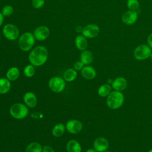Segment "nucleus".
I'll use <instances>...</instances> for the list:
<instances>
[{
    "label": "nucleus",
    "instance_id": "6",
    "mask_svg": "<svg viewBox=\"0 0 152 152\" xmlns=\"http://www.w3.org/2000/svg\"><path fill=\"white\" fill-rule=\"evenodd\" d=\"M151 53V48L147 45L143 44L135 48L134 50V56L137 60H144L150 58Z\"/></svg>",
    "mask_w": 152,
    "mask_h": 152
},
{
    "label": "nucleus",
    "instance_id": "30",
    "mask_svg": "<svg viewBox=\"0 0 152 152\" xmlns=\"http://www.w3.org/2000/svg\"><path fill=\"white\" fill-rule=\"evenodd\" d=\"M42 152H55V151L49 145H45L42 148Z\"/></svg>",
    "mask_w": 152,
    "mask_h": 152
},
{
    "label": "nucleus",
    "instance_id": "1",
    "mask_svg": "<svg viewBox=\"0 0 152 152\" xmlns=\"http://www.w3.org/2000/svg\"><path fill=\"white\" fill-rule=\"evenodd\" d=\"M48 52L47 49L43 46H37L29 53L28 60L31 65L39 66L43 65L47 61Z\"/></svg>",
    "mask_w": 152,
    "mask_h": 152
},
{
    "label": "nucleus",
    "instance_id": "23",
    "mask_svg": "<svg viewBox=\"0 0 152 152\" xmlns=\"http://www.w3.org/2000/svg\"><path fill=\"white\" fill-rule=\"evenodd\" d=\"M111 91V87L109 84H103L98 89V94L102 97H106L107 96Z\"/></svg>",
    "mask_w": 152,
    "mask_h": 152
},
{
    "label": "nucleus",
    "instance_id": "18",
    "mask_svg": "<svg viewBox=\"0 0 152 152\" xmlns=\"http://www.w3.org/2000/svg\"><path fill=\"white\" fill-rule=\"evenodd\" d=\"M66 150L68 152H81V147L78 141L71 140L67 142Z\"/></svg>",
    "mask_w": 152,
    "mask_h": 152
},
{
    "label": "nucleus",
    "instance_id": "3",
    "mask_svg": "<svg viewBox=\"0 0 152 152\" xmlns=\"http://www.w3.org/2000/svg\"><path fill=\"white\" fill-rule=\"evenodd\" d=\"M35 40L33 33L30 32L23 33L18 39V46L22 51L27 52L33 48Z\"/></svg>",
    "mask_w": 152,
    "mask_h": 152
},
{
    "label": "nucleus",
    "instance_id": "7",
    "mask_svg": "<svg viewBox=\"0 0 152 152\" xmlns=\"http://www.w3.org/2000/svg\"><path fill=\"white\" fill-rule=\"evenodd\" d=\"M65 80L59 77H54L50 79L48 83L49 88L55 93H60L65 87Z\"/></svg>",
    "mask_w": 152,
    "mask_h": 152
},
{
    "label": "nucleus",
    "instance_id": "15",
    "mask_svg": "<svg viewBox=\"0 0 152 152\" xmlns=\"http://www.w3.org/2000/svg\"><path fill=\"white\" fill-rule=\"evenodd\" d=\"M75 44L76 48L78 50L81 51L85 50L88 46L87 38L82 34L78 35L75 39Z\"/></svg>",
    "mask_w": 152,
    "mask_h": 152
},
{
    "label": "nucleus",
    "instance_id": "32",
    "mask_svg": "<svg viewBox=\"0 0 152 152\" xmlns=\"http://www.w3.org/2000/svg\"><path fill=\"white\" fill-rule=\"evenodd\" d=\"M83 27L81 26H77L75 28V30L77 33H82V31H83Z\"/></svg>",
    "mask_w": 152,
    "mask_h": 152
},
{
    "label": "nucleus",
    "instance_id": "33",
    "mask_svg": "<svg viewBox=\"0 0 152 152\" xmlns=\"http://www.w3.org/2000/svg\"><path fill=\"white\" fill-rule=\"evenodd\" d=\"M4 16L2 14L1 12H0V27L4 23Z\"/></svg>",
    "mask_w": 152,
    "mask_h": 152
},
{
    "label": "nucleus",
    "instance_id": "29",
    "mask_svg": "<svg viewBox=\"0 0 152 152\" xmlns=\"http://www.w3.org/2000/svg\"><path fill=\"white\" fill-rule=\"evenodd\" d=\"M83 65H84V64L81 61H77L74 64V69L76 71L81 70L83 68Z\"/></svg>",
    "mask_w": 152,
    "mask_h": 152
},
{
    "label": "nucleus",
    "instance_id": "13",
    "mask_svg": "<svg viewBox=\"0 0 152 152\" xmlns=\"http://www.w3.org/2000/svg\"><path fill=\"white\" fill-rule=\"evenodd\" d=\"M24 103L30 107H34L37 104V98L36 95L33 92H27L23 97Z\"/></svg>",
    "mask_w": 152,
    "mask_h": 152
},
{
    "label": "nucleus",
    "instance_id": "22",
    "mask_svg": "<svg viewBox=\"0 0 152 152\" xmlns=\"http://www.w3.org/2000/svg\"><path fill=\"white\" fill-rule=\"evenodd\" d=\"M65 127L63 124H58L52 129V133L54 137H59L62 136L65 132Z\"/></svg>",
    "mask_w": 152,
    "mask_h": 152
},
{
    "label": "nucleus",
    "instance_id": "11",
    "mask_svg": "<svg viewBox=\"0 0 152 152\" xmlns=\"http://www.w3.org/2000/svg\"><path fill=\"white\" fill-rule=\"evenodd\" d=\"M66 128L69 133L77 134L81 131L83 125L81 122L78 120L72 119L66 122Z\"/></svg>",
    "mask_w": 152,
    "mask_h": 152
},
{
    "label": "nucleus",
    "instance_id": "36",
    "mask_svg": "<svg viewBox=\"0 0 152 152\" xmlns=\"http://www.w3.org/2000/svg\"><path fill=\"white\" fill-rule=\"evenodd\" d=\"M150 59L152 60V53H151V55H150Z\"/></svg>",
    "mask_w": 152,
    "mask_h": 152
},
{
    "label": "nucleus",
    "instance_id": "4",
    "mask_svg": "<svg viewBox=\"0 0 152 152\" xmlns=\"http://www.w3.org/2000/svg\"><path fill=\"white\" fill-rule=\"evenodd\" d=\"M10 113L13 118L17 119H21L27 116L28 114V109L24 104L20 103H17L11 106Z\"/></svg>",
    "mask_w": 152,
    "mask_h": 152
},
{
    "label": "nucleus",
    "instance_id": "28",
    "mask_svg": "<svg viewBox=\"0 0 152 152\" xmlns=\"http://www.w3.org/2000/svg\"><path fill=\"white\" fill-rule=\"evenodd\" d=\"M45 2V0H32L31 4L34 8L39 9L44 5Z\"/></svg>",
    "mask_w": 152,
    "mask_h": 152
},
{
    "label": "nucleus",
    "instance_id": "27",
    "mask_svg": "<svg viewBox=\"0 0 152 152\" xmlns=\"http://www.w3.org/2000/svg\"><path fill=\"white\" fill-rule=\"evenodd\" d=\"M14 12V9L13 7L10 5H5L1 10V12L3 14L4 16L5 17H9L11 15L13 14Z\"/></svg>",
    "mask_w": 152,
    "mask_h": 152
},
{
    "label": "nucleus",
    "instance_id": "17",
    "mask_svg": "<svg viewBox=\"0 0 152 152\" xmlns=\"http://www.w3.org/2000/svg\"><path fill=\"white\" fill-rule=\"evenodd\" d=\"M80 61L84 65L91 64L93 61V55L92 52L88 50H83L80 55Z\"/></svg>",
    "mask_w": 152,
    "mask_h": 152
},
{
    "label": "nucleus",
    "instance_id": "9",
    "mask_svg": "<svg viewBox=\"0 0 152 152\" xmlns=\"http://www.w3.org/2000/svg\"><path fill=\"white\" fill-rule=\"evenodd\" d=\"M33 34L36 40L38 41H43L49 36L50 30L47 26H41L37 27L34 30Z\"/></svg>",
    "mask_w": 152,
    "mask_h": 152
},
{
    "label": "nucleus",
    "instance_id": "39",
    "mask_svg": "<svg viewBox=\"0 0 152 152\" xmlns=\"http://www.w3.org/2000/svg\"><path fill=\"white\" fill-rule=\"evenodd\" d=\"M0 41H1V36H0Z\"/></svg>",
    "mask_w": 152,
    "mask_h": 152
},
{
    "label": "nucleus",
    "instance_id": "35",
    "mask_svg": "<svg viewBox=\"0 0 152 152\" xmlns=\"http://www.w3.org/2000/svg\"><path fill=\"white\" fill-rule=\"evenodd\" d=\"M107 83H113V81L112 80H107Z\"/></svg>",
    "mask_w": 152,
    "mask_h": 152
},
{
    "label": "nucleus",
    "instance_id": "10",
    "mask_svg": "<svg viewBox=\"0 0 152 152\" xmlns=\"http://www.w3.org/2000/svg\"><path fill=\"white\" fill-rule=\"evenodd\" d=\"M138 14L137 11L129 10L122 15V21L126 25H132L137 21Z\"/></svg>",
    "mask_w": 152,
    "mask_h": 152
},
{
    "label": "nucleus",
    "instance_id": "5",
    "mask_svg": "<svg viewBox=\"0 0 152 152\" xmlns=\"http://www.w3.org/2000/svg\"><path fill=\"white\" fill-rule=\"evenodd\" d=\"M2 34L7 40L13 41L18 37L20 31L15 25L9 23L3 27Z\"/></svg>",
    "mask_w": 152,
    "mask_h": 152
},
{
    "label": "nucleus",
    "instance_id": "31",
    "mask_svg": "<svg viewBox=\"0 0 152 152\" xmlns=\"http://www.w3.org/2000/svg\"><path fill=\"white\" fill-rule=\"evenodd\" d=\"M147 45L152 49V33H150L147 39Z\"/></svg>",
    "mask_w": 152,
    "mask_h": 152
},
{
    "label": "nucleus",
    "instance_id": "16",
    "mask_svg": "<svg viewBox=\"0 0 152 152\" xmlns=\"http://www.w3.org/2000/svg\"><path fill=\"white\" fill-rule=\"evenodd\" d=\"M81 74L84 78L87 80H92L96 77V72L92 66H86L81 69Z\"/></svg>",
    "mask_w": 152,
    "mask_h": 152
},
{
    "label": "nucleus",
    "instance_id": "24",
    "mask_svg": "<svg viewBox=\"0 0 152 152\" xmlns=\"http://www.w3.org/2000/svg\"><path fill=\"white\" fill-rule=\"evenodd\" d=\"M42 145L38 142H33L27 146L25 152H42Z\"/></svg>",
    "mask_w": 152,
    "mask_h": 152
},
{
    "label": "nucleus",
    "instance_id": "12",
    "mask_svg": "<svg viewBox=\"0 0 152 152\" xmlns=\"http://www.w3.org/2000/svg\"><path fill=\"white\" fill-rule=\"evenodd\" d=\"M94 148L97 152H104L109 147L107 140L103 137H99L96 139L94 141Z\"/></svg>",
    "mask_w": 152,
    "mask_h": 152
},
{
    "label": "nucleus",
    "instance_id": "8",
    "mask_svg": "<svg viewBox=\"0 0 152 152\" xmlns=\"http://www.w3.org/2000/svg\"><path fill=\"white\" fill-rule=\"evenodd\" d=\"M100 32L99 27L95 24H89L83 27L82 35L88 39H91L96 37Z\"/></svg>",
    "mask_w": 152,
    "mask_h": 152
},
{
    "label": "nucleus",
    "instance_id": "37",
    "mask_svg": "<svg viewBox=\"0 0 152 152\" xmlns=\"http://www.w3.org/2000/svg\"><path fill=\"white\" fill-rule=\"evenodd\" d=\"M148 152H152V149H151V150H150Z\"/></svg>",
    "mask_w": 152,
    "mask_h": 152
},
{
    "label": "nucleus",
    "instance_id": "20",
    "mask_svg": "<svg viewBox=\"0 0 152 152\" xmlns=\"http://www.w3.org/2000/svg\"><path fill=\"white\" fill-rule=\"evenodd\" d=\"M11 88V83L8 79L0 78V94H5L9 91Z\"/></svg>",
    "mask_w": 152,
    "mask_h": 152
},
{
    "label": "nucleus",
    "instance_id": "26",
    "mask_svg": "<svg viewBox=\"0 0 152 152\" xmlns=\"http://www.w3.org/2000/svg\"><path fill=\"white\" fill-rule=\"evenodd\" d=\"M36 72V69L34 68V66L33 65H28L26 66H25L24 69V75L27 77H33Z\"/></svg>",
    "mask_w": 152,
    "mask_h": 152
},
{
    "label": "nucleus",
    "instance_id": "25",
    "mask_svg": "<svg viewBox=\"0 0 152 152\" xmlns=\"http://www.w3.org/2000/svg\"><path fill=\"white\" fill-rule=\"evenodd\" d=\"M126 5L129 10L137 11L139 10L140 4L138 0H128Z\"/></svg>",
    "mask_w": 152,
    "mask_h": 152
},
{
    "label": "nucleus",
    "instance_id": "19",
    "mask_svg": "<svg viewBox=\"0 0 152 152\" xmlns=\"http://www.w3.org/2000/svg\"><path fill=\"white\" fill-rule=\"evenodd\" d=\"M6 75L9 80L15 81L20 75V71L17 67H11L7 71Z\"/></svg>",
    "mask_w": 152,
    "mask_h": 152
},
{
    "label": "nucleus",
    "instance_id": "38",
    "mask_svg": "<svg viewBox=\"0 0 152 152\" xmlns=\"http://www.w3.org/2000/svg\"><path fill=\"white\" fill-rule=\"evenodd\" d=\"M104 152H110V151H104Z\"/></svg>",
    "mask_w": 152,
    "mask_h": 152
},
{
    "label": "nucleus",
    "instance_id": "34",
    "mask_svg": "<svg viewBox=\"0 0 152 152\" xmlns=\"http://www.w3.org/2000/svg\"><path fill=\"white\" fill-rule=\"evenodd\" d=\"M86 152H97L94 148H89Z\"/></svg>",
    "mask_w": 152,
    "mask_h": 152
},
{
    "label": "nucleus",
    "instance_id": "14",
    "mask_svg": "<svg viewBox=\"0 0 152 152\" xmlns=\"http://www.w3.org/2000/svg\"><path fill=\"white\" fill-rule=\"evenodd\" d=\"M112 87L116 91H122L127 86V81L123 77H118L113 81L112 83Z\"/></svg>",
    "mask_w": 152,
    "mask_h": 152
},
{
    "label": "nucleus",
    "instance_id": "2",
    "mask_svg": "<svg viewBox=\"0 0 152 152\" xmlns=\"http://www.w3.org/2000/svg\"><path fill=\"white\" fill-rule=\"evenodd\" d=\"M124 97L123 94L119 91H114L110 92L107 96L106 103L107 106L112 109H117L123 104Z\"/></svg>",
    "mask_w": 152,
    "mask_h": 152
},
{
    "label": "nucleus",
    "instance_id": "21",
    "mask_svg": "<svg viewBox=\"0 0 152 152\" xmlns=\"http://www.w3.org/2000/svg\"><path fill=\"white\" fill-rule=\"evenodd\" d=\"M77 76V73L76 70L72 68L67 69L64 74V79L66 81H74Z\"/></svg>",
    "mask_w": 152,
    "mask_h": 152
}]
</instances>
